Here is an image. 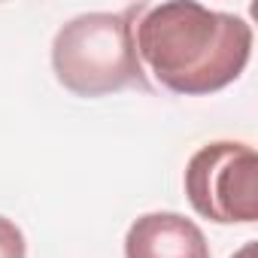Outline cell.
<instances>
[{
	"label": "cell",
	"instance_id": "277c9868",
	"mask_svg": "<svg viewBox=\"0 0 258 258\" xmlns=\"http://www.w3.org/2000/svg\"><path fill=\"white\" fill-rule=\"evenodd\" d=\"M124 258H210V243L179 213H146L124 234Z\"/></svg>",
	"mask_w": 258,
	"mask_h": 258
},
{
	"label": "cell",
	"instance_id": "7a4b0ae2",
	"mask_svg": "<svg viewBox=\"0 0 258 258\" xmlns=\"http://www.w3.org/2000/svg\"><path fill=\"white\" fill-rule=\"evenodd\" d=\"M134 16L124 13H85L67 22L52 43L55 79L79 97H103L121 88H146V73L134 49Z\"/></svg>",
	"mask_w": 258,
	"mask_h": 258
},
{
	"label": "cell",
	"instance_id": "5b68a950",
	"mask_svg": "<svg viewBox=\"0 0 258 258\" xmlns=\"http://www.w3.org/2000/svg\"><path fill=\"white\" fill-rule=\"evenodd\" d=\"M25 255H28V243L22 228L7 216H0V258H25Z\"/></svg>",
	"mask_w": 258,
	"mask_h": 258
},
{
	"label": "cell",
	"instance_id": "6da1fadb",
	"mask_svg": "<svg viewBox=\"0 0 258 258\" xmlns=\"http://www.w3.org/2000/svg\"><path fill=\"white\" fill-rule=\"evenodd\" d=\"M134 49L143 73L173 94L201 97L222 91L249 64L252 28L231 13H216L195 0L137 4Z\"/></svg>",
	"mask_w": 258,
	"mask_h": 258
},
{
	"label": "cell",
	"instance_id": "8992f818",
	"mask_svg": "<svg viewBox=\"0 0 258 258\" xmlns=\"http://www.w3.org/2000/svg\"><path fill=\"white\" fill-rule=\"evenodd\" d=\"M231 258H255V243H246L237 255H231Z\"/></svg>",
	"mask_w": 258,
	"mask_h": 258
},
{
	"label": "cell",
	"instance_id": "3957f363",
	"mask_svg": "<svg viewBox=\"0 0 258 258\" xmlns=\"http://www.w3.org/2000/svg\"><path fill=\"white\" fill-rule=\"evenodd\" d=\"M185 195L198 216L219 225L258 219V155L246 143L219 140L201 146L185 164Z\"/></svg>",
	"mask_w": 258,
	"mask_h": 258
}]
</instances>
